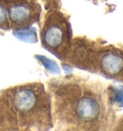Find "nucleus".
I'll list each match as a JSON object with an SVG mask.
<instances>
[{"instance_id": "f257e3e1", "label": "nucleus", "mask_w": 123, "mask_h": 131, "mask_svg": "<svg viewBox=\"0 0 123 131\" xmlns=\"http://www.w3.org/2000/svg\"><path fill=\"white\" fill-rule=\"evenodd\" d=\"M59 125L77 129H98L106 113L102 94L84 82L64 79L51 87Z\"/></svg>"}, {"instance_id": "f03ea898", "label": "nucleus", "mask_w": 123, "mask_h": 131, "mask_svg": "<svg viewBox=\"0 0 123 131\" xmlns=\"http://www.w3.org/2000/svg\"><path fill=\"white\" fill-rule=\"evenodd\" d=\"M41 41L49 51L59 58L66 57L69 42V25L60 13L52 11L45 16L41 30Z\"/></svg>"}, {"instance_id": "7ed1b4c3", "label": "nucleus", "mask_w": 123, "mask_h": 131, "mask_svg": "<svg viewBox=\"0 0 123 131\" xmlns=\"http://www.w3.org/2000/svg\"><path fill=\"white\" fill-rule=\"evenodd\" d=\"M8 17L14 26H29L38 20L40 6L34 0H13L7 3Z\"/></svg>"}, {"instance_id": "20e7f679", "label": "nucleus", "mask_w": 123, "mask_h": 131, "mask_svg": "<svg viewBox=\"0 0 123 131\" xmlns=\"http://www.w3.org/2000/svg\"><path fill=\"white\" fill-rule=\"evenodd\" d=\"M7 17H8V12H7V5L5 6V3H3L0 0V26L5 27L9 26L7 22Z\"/></svg>"}]
</instances>
